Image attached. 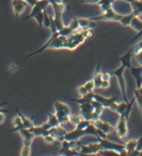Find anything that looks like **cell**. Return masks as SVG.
<instances>
[{
  "instance_id": "21",
  "label": "cell",
  "mask_w": 142,
  "mask_h": 156,
  "mask_svg": "<svg viewBox=\"0 0 142 156\" xmlns=\"http://www.w3.org/2000/svg\"><path fill=\"white\" fill-rule=\"evenodd\" d=\"M31 131L35 134V136H42L44 137L45 135L49 134V130L48 129L44 128L42 125H39V126H34L31 128Z\"/></svg>"
},
{
  "instance_id": "25",
  "label": "cell",
  "mask_w": 142,
  "mask_h": 156,
  "mask_svg": "<svg viewBox=\"0 0 142 156\" xmlns=\"http://www.w3.org/2000/svg\"><path fill=\"white\" fill-rule=\"evenodd\" d=\"M126 106H127V102L122 101V102H120V104H116L115 105V106H114V108H113L112 112H116V113H118V115H122V113L125 112Z\"/></svg>"
},
{
  "instance_id": "48",
  "label": "cell",
  "mask_w": 142,
  "mask_h": 156,
  "mask_svg": "<svg viewBox=\"0 0 142 156\" xmlns=\"http://www.w3.org/2000/svg\"><path fill=\"white\" fill-rule=\"evenodd\" d=\"M137 90H139V93H140V94H142V86H141V87H139V89H137Z\"/></svg>"
},
{
  "instance_id": "42",
  "label": "cell",
  "mask_w": 142,
  "mask_h": 156,
  "mask_svg": "<svg viewBox=\"0 0 142 156\" xmlns=\"http://www.w3.org/2000/svg\"><path fill=\"white\" fill-rule=\"evenodd\" d=\"M5 119H6V116H5V112H0V124L4 123V122H5Z\"/></svg>"
},
{
  "instance_id": "3",
  "label": "cell",
  "mask_w": 142,
  "mask_h": 156,
  "mask_svg": "<svg viewBox=\"0 0 142 156\" xmlns=\"http://www.w3.org/2000/svg\"><path fill=\"white\" fill-rule=\"evenodd\" d=\"M126 70L125 65L121 64V66L119 68H117L116 70H114L112 72H109L111 76H115L116 79L118 80V83H119L120 87V90H121V94H122V101L128 102V98H127V94H126V82L124 80L123 74L124 71Z\"/></svg>"
},
{
  "instance_id": "26",
  "label": "cell",
  "mask_w": 142,
  "mask_h": 156,
  "mask_svg": "<svg viewBox=\"0 0 142 156\" xmlns=\"http://www.w3.org/2000/svg\"><path fill=\"white\" fill-rule=\"evenodd\" d=\"M82 119H83V117L80 115V113H75V115H72L71 113L70 116H69V123H71L72 125L76 126Z\"/></svg>"
},
{
  "instance_id": "12",
  "label": "cell",
  "mask_w": 142,
  "mask_h": 156,
  "mask_svg": "<svg viewBox=\"0 0 142 156\" xmlns=\"http://www.w3.org/2000/svg\"><path fill=\"white\" fill-rule=\"evenodd\" d=\"M67 130L65 128H63L61 126V124L58 125V126H55V127H51L49 129V133L52 134L54 137H55L58 141L62 142L63 140L65 139V135L67 134Z\"/></svg>"
},
{
  "instance_id": "14",
  "label": "cell",
  "mask_w": 142,
  "mask_h": 156,
  "mask_svg": "<svg viewBox=\"0 0 142 156\" xmlns=\"http://www.w3.org/2000/svg\"><path fill=\"white\" fill-rule=\"evenodd\" d=\"M133 57H134V52H133V48L131 47L127 52L125 53L124 55H122L121 57L118 58V61H119L121 64L125 65L126 69H130V67L132 66V65H131V59L133 58Z\"/></svg>"
},
{
  "instance_id": "37",
  "label": "cell",
  "mask_w": 142,
  "mask_h": 156,
  "mask_svg": "<svg viewBox=\"0 0 142 156\" xmlns=\"http://www.w3.org/2000/svg\"><path fill=\"white\" fill-rule=\"evenodd\" d=\"M83 86L86 87V89L89 90V92H94V90L95 89V87H94V80L91 79L90 80V81H87L86 83H83Z\"/></svg>"
},
{
  "instance_id": "23",
  "label": "cell",
  "mask_w": 142,
  "mask_h": 156,
  "mask_svg": "<svg viewBox=\"0 0 142 156\" xmlns=\"http://www.w3.org/2000/svg\"><path fill=\"white\" fill-rule=\"evenodd\" d=\"M134 17V14L131 12V13H129V14H126V15H122V17L120 19V23L122 26H130V23H131V21H132V19Z\"/></svg>"
},
{
  "instance_id": "43",
  "label": "cell",
  "mask_w": 142,
  "mask_h": 156,
  "mask_svg": "<svg viewBox=\"0 0 142 156\" xmlns=\"http://www.w3.org/2000/svg\"><path fill=\"white\" fill-rule=\"evenodd\" d=\"M7 105V101H5V102H2V104H0V112H8L9 110L7 109V108H3V106H5Z\"/></svg>"
},
{
  "instance_id": "8",
  "label": "cell",
  "mask_w": 142,
  "mask_h": 156,
  "mask_svg": "<svg viewBox=\"0 0 142 156\" xmlns=\"http://www.w3.org/2000/svg\"><path fill=\"white\" fill-rule=\"evenodd\" d=\"M84 135H87V131L86 128L79 129V128L75 127V129L67 132V134L65 135V139L66 140H80Z\"/></svg>"
},
{
  "instance_id": "13",
  "label": "cell",
  "mask_w": 142,
  "mask_h": 156,
  "mask_svg": "<svg viewBox=\"0 0 142 156\" xmlns=\"http://www.w3.org/2000/svg\"><path fill=\"white\" fill-rule=\"evenodd\" d=\"M93 123L98 128L101 129V130H102L103 132H105L107 135L110 134V133H112L114 131V127L112 126V125H111L110 123H108V122H105V121H102L101 119L94 121Z\"/></svg>"
},
{
  "instance_id": "28",
  "label": "cell",
  "mask_w": 142,
  "mask_h": 156,
  "mask_svg": "<svg viewBox=\"0 0 142 156\" xmlns=\"http://www.w3.org/2000/svg\"><path fill=\"white\" fill-rule=\"evenodd\" d=\"M136 140L135 139H131V140H128L127 142L125 144V149L127 151L128 155L131 153L132 151H134L136 149Z\"/></svg>"
},
{
  "instance_id": "46",
  "label": "cell",
  "mask_w": 142,
  "mask_h": 156,
  "mask_svg": "<svg viewBox=\"0 0 142 156\" xmlns=\"http://www.w3.org/2000/svg\"><path fill=\"white\" fill-rule=\"evenodd\" d=\"M140 37H142V30H141L140 32H138V33H137V35H136L135 37L132 38V40H131V44H133L134 42H135V41L138 39V38H140Z\"/></svg>"
},
{
  "instance_id": "27",
  "label": "cell",
  "mask_w": 142,
  "mask_h": 156,
  "mask_svg": "<svg viewBox=\"0 0 142 156\" xmlns=\"http://www.w3.org/2000/svg\"><path fill=\"white\" fill-rule=\"evenodd\" d=\"M43 11L44 10L42 9L40 6H38L37 4H35V5L32 7V10H31V12H30V14L26 17V20H28V19H31V18H34L37 14L43 12Z\"/></svg>"
},
{
  "instance_id": "5",
  "label": "cell",
  "mask_w": 142,
  "mask_h": 156,
  "mask_svg": "<svg viewBox=\"0 0 142 156\" xmlns=\"http://www.w3.org/2000/svg\"><path fill=\"white\" fill-rule=\"evenodd\" d=\"M121 17H122V15L116 13L115 10L111 7L108 10H106L105 12H102L101 15L91 17L90 19L93 21H118L119 22Z\"/></svg>"
},
{
  "instance_id": "7",
  "label": "cell",
  "mask_w": 142,
  "mask_h": 156,
  "mask_svg": "<svg viewBox=\"0 0 142 156\" xmlns=\"http://www.w3.org/2000/svg\"><path fill=\"white\" fill-rule=\"evenodd\" d=\"M97 139H98V141L101 143L102 149H113V150L119 151V153H120V152L125 148V145L111 142L107 138H98V137H97Z\"/></svg>"
},
{
  "instance_id": "49",
  "label": "cell",
  "mask_w": 142,
  "mask_h": 156,
  "mask_svg": "<svg viewBox=\"0 0 142 156\" xmlns=\"http://www.w3.org/2000/svg\"><path fill=\"white\" fill-rule=\"evenodd\" d=\"M141 110H142V109H141Z\"/></svg>"
},
{
  "instance_id": "33",
  "label": "cell",
  "mask_w": 142,
  "mask_h": 156,
  "mask_svg": "<svg viewBox=\"0 0 142 156\" xmlns=\"http://www.w3.org/2000/svg\"><path fill=\"white\" fill-rule=\"evenodd\" d=\"M70 27L73 29V31L74 32H76L78 31L80 28V25H79V20H78V18H73L72 19V21H71V23H70Z\"/></svg>"
},
{
  "instance_id": "11",
  "label": "cell",
  "mask_w": 142,
  "mask_h": 156,
  "mask_svg": "<svg viewBox=\"0 0 142 156\" xmlns=\"http://www.w3.org/2000/svg\"><path fill=\"white\" fill-rule=\"evenodd\" d=\"M18 132L20 133V135L22 136V138H23V143H24V145L31 146V143H32V141H33V139L36 137L35 134H34V133L31 131V129H28V128H21Z\"/></svg>"
},
{
  "instance_id": "19",
  "label": "cell",
  "mask_w": 142,
  "mask_h": 156,
  "mask_svg": "<svg viewBox=\"0 0 142 156\" xmlns=\"http://www.w3.org/2000/svg\"><path fill=\"white\" fill-rule=\"evenodd\" d=\"M12 123H13V125H14V128H12V129H10V132L11 131H19L20 130L21 128H25L24 126H23V122H22V119H21V116L19 115H15L14 116V119H13V120H12Z\"/></svg>"
},
{
  "instance_id": "9",
  "label": "cell",
  "mask_w": 142,
  "mask_h": 156,
  "mask_svg": "<svg viewBox=\"0 0 142 156\" xmlns=\"http://www.w3.org/2000/svg\"><path fill=\"white\" fill-rule=\"evenodd\" d=\"M29 4L27 3L25 0H12V8L15 16L19 17L20 15L24 12L26 7Z\"/></svg>"
},
{
  "instance_id": "34",
  "label": "cell",
  "mask_w": 142,
  "mask_h": 156,
  "mask_svg": "<svg viewBox=\"0 0 142 156\" xmlns=\"http://www.w3.org/2000/svg\"><path fill=\"white\" fill-rule=\"evenodd\" d=\"M34 19L36 20V22L39 25V27H43V21H44V11L43 12H41L39 14H37Z\"/></svg>"
},
{
  "instance_id": "22",
  "label": "cell",
  "mask_w": 142,
  "mask_h": 156,
  "mask_svg": "<svg viewBox=\"0 0 142 156\" xmlns=\"http://www.w3.org/2000/svg\"><path fill=\"white\" fill-rule=\"evenodd\" d=\"M134 102H136L135 98H133L131 101L127 102V106H126L125 112H124L123 113H122V115H122L123 117H125V119H127V120H128V119H129L130 113H131V112H132V108H133V105H134Z\"/></svg>"
},
{
  "instance_id": "17",
  "label": "cell",
  "mask_w": 142,
  "mask_h": 156,
  "mask_svg": "<svg viewBox=\"0 0 142 156\" xmlns=\"http://www.w3.org/2000/svg\"><path fill=\"white\" fill-rule=\"evenodd\" d=\"M130 7H131V12L134 14V16L142 15V0H132L130 2Z\"/></svg>"
},
{
  "instance_id": "31",
  "label": "cell",
  "mask_w": 142,
  "mask_h": 156,
  "mask_svg": "<svg viewBox=\"0 0 142 156\" xmlns=\"http://www.w3.org/2000/svg\"><path fill=\"white\" fill-rule=\"evenodd\" d=\"M134 98H135L137 105L139 106L140 109H142V94L139 93V90H138L137 89L134 90Z\"/></svg>"
},
{
  "instance_id": "2",
  "label": "cell",
  "mask_w": 142,
  "mask_h": 156,
  "mask_svg": "<svg viewBox=\"0 0 142 156\" xmlns=\"http://www.w3.org/2000/svg\"><path fill=\"white\" fill-rule=\"evenodd\" d=\"M80 113L83 119L91 120V122L101 119V115L95 112L91 102H86V104L80 105Z\"/></svg>"
},
{
  "instance_id": "16",
  "label": "cell",
  "mask_w": 142,
  "mask_h": 156,
  "mask_svg": "<svg viewBox=\"0 0 142 156\" xmlns=\"http://www.w3.org/2000/svg\"><path fill=\"white\" fill-rule=\"evenodd\" d=\"M94 82L95 89H101V83H102V73L101 72V63L98 64L97 69L94 71Z\"/></svg>"
},
{
  "instance_id": "35",
  "label": "cell",
  "mask_w": 142,
  "mask_h": 156,
  "mask_svg": "<svg viewBox=\"0 0 142 156\" xmlns=\"http://www.w3.org/2000/svg\"><path fill=\"white\" fill-rule=\"evenodd\" d=\"M43 138H44V141L48 144H55L57 142V139L54 137L52 134H50V133L47 135H45Z\"/></svg>"
},
{
  "instance_id": "20",
  "label": "cell",
  "mask_w": 142,
  "mask_h": 156,
  "mask_svg": "<svg viewBox=\"0 0 142 156\" xmlns=\"http://www.w3.org/2000/svg\"><path fill=\"white\" fill-rule=\"evenodd\" d=\"M130 27H131L133 30H135V31L138 33L140 32L142 30V20L140 19L139 16H134L131 23H130Z\"/></svg>"
},
{
  "instance_id": "1",
  "label": "cell",
  "mask_w": 142,
  "mask_h": 156,
  "mask_svg": "<svg viewBox=\"0 0 142 156\" xmlns=\"http://www.w3.org/2000/svg\"><path fill=\"white\" fill-rule=\"evenodd\" d=\"M54 108H55V115L59 119L60 124L69 123V116L72 113L70 105L62 101H55Z\"/></svg>"
},
{
  "instance_id": "30",
  "label": "cell",
  "mask_w": 142,
  "mask_h": 156,
  "mask_svg": "<svg viewBox=\"0 0 142 156\" xmlns=\"http://www.w3.org/2000/svg\"><path fill=\"white\" fill-rule=\"evenodd\" d=\"M97 155H120L119 151L113 150V149H101Z\"/></svg>"
},
{
  "instance_id": "47",
  "label": "cell",
  "mask_w": 142,
  "mask_h": 156,
  "mask_svg": "<svg viewBox=\"0 0 142 156\" xmlns=\"http://www.w3.org/2000/svg\"><path fill=\"white\" fill-rule=\"evenodd\" d=\"M25 1L27 2V3H28V4L30 5V6H34V5H35L36 4V2H37V0H25Z\"/></svg>"
},
{
  "instance_id": "6",
  "label": "cell",
  "mask_w": 142,
  "mask_h": 156,
  "mask_svg": "<svg viewBox=\"0 0 142 156\" xmlns=\"http://www.w3.org/2000/svg\"><path fill=\"white\" fill-rule=\"evenodd\" d=\"M127 119L122 115H119V119L117 121L115 130L117 133V136L120 138H124L128 134V127H127Z\"/></svg>"
},
{
  "instance_id": "10",
  "label": "cell",
  "mask_w": 142,
  "mask_h": 156,
  "mask_svg": "<svg viewBox=\"0 0 142 156\" xmlns=\"http://www.w3.org/2000/svg\"><path fill=\"white\" fill-rule=\"evenodd\" d=\"M94 100L99 101L101 104L105 106L106 108H110V106L112 105L114 102H116L117 98L116 97H111V98H105L103 96H101V94H94Z\"/></svg>"
},
{
  "instance_id": "4",
  "label": "cell",
  "mask_w": 142,
  "mask_h": 156,
  "mask_svg": "<svg viewBox=\"0 0 142 156\" xmlns=\"http://www.w3.org/2000/svg\"><path fill=\"white\" fill-rule=\"evenodd\" d=\"M86 40V38L82 34V32H74L71 34L70 36L67 37L66 42H65V48L64 49H68V50H74L76 47L83 43V42Z\"/></svg>"
},
{
  "instance_id": "45",
  "label": "cell",
  "mask_w": 142,
  "mask_h": 156,
  "mask_svg": "<svg viewBox=\"0 0 142 156\" xmlns=\"http://www.w3.org/2000/svg\"><path fill=\"white\" fill-rule=\"evenodd\" d=\"M18 70V66L16 64H11L9 65V71L10 72H16Z\"/></svg>"
},
{
  "instance_id": "32",
  "label": "cell",
  "mask_w": 142,
  "mask_h": 156,
  "mask_svg": "<svg viewBox=\"0 0 142 156\" xmlns=\"http://www.w3.org/2000/svg\"><path fill=\"white\" fill-rule=\"evenodd\" d=\"M50 24H51V16L47 13V10H44V21L43 26L46 28H50Z\"/></svg>"
},
{
  "instance_id": "24",
  "label": "cell",
  "mask_w": 142,
  "mask_h": 156,
  "mask_svg": "<svg viewBox=\"0 0 142 156\" xmlns=\"http://www.w3.org/2000/svg\"><path fill=\"white\" fill-rule=\"evenodd\" d=\"M47 122L49 123V125L51 127H55V126H58V125H60L59 119L57 117L56 115H53V113H49V115H48Z\"/></svg>"
},
{
  "instance_id": "40",
  "label": "cell",
  "mask_w": 142,
  "mask_h": 156,
  "mask_svg": "<svg viewBox=\"0 0 142 156\" xmlns=\"http://www.w3.org/2000/svg\"><path fill=\"white\" fill-rule=\"evenodd\" d=\"M102 73V80H106V81H110V78H111V75L109 72H101Z\"/></svg>"
},
{
  "instance_id": "44",
  "label": "cell",
  "mask_w": 142,
  "mask_h": 156,
  "mask_svg": "<svg viewBox=\"0 0 142 156\" xmlns=\"http://www.w3.org/2000/svg\"><path fill=\"white\" fill-rule=\"evenodd\" d=\"M109 83H110V81H106V80H102L101 89H107V87H109Z\"/></svg>"
},
{
  "instance_id": "15",
  "label": "cell",
  "mask_w": 142,
  "mask_h": 156,
  "mask_svg": "<svg viewBox=\"0 0 142 156\" xmlns=\"http://www.w3.org/2000/svg\"><path fill=\"white\" fill-rule=\"evenodd\" d=\"M130 72H131L132 76L135 79L136 82V87L139 89V87L142 86V66L140 67H130Z\"/></svg>"
},
{
  "instance_id": "41",
  "label": "cell",
  "mask_w": 142,
  "mask_h": 156,
  "mask_svg": "<svg viewBox=\"0 0 142 156\" xmlns=\"http://www.w3.org/2000/svg\"><path fill=\"white\" fill-rule=\"evenodd\" d=\"M136 141H137L136 142V150L140 152L142 150V137H139Z\"/></svg>"
},
{
  "instance_id": "29",
  "label": "cell",
  "mask_w": 142,
  "mask_h": 156,
  "mask_svg": "<svg viewBox=\"0 0 142 156\" xmlns=\"http://www.w3.org/2000/svg\"><path fill=\"white\" fill-rule=\"evenodd\" d=\"M79 20V25L80 29H90V24H91V19L90 18H78Z\"/></svg>"
},
{
  "instance_id": "38",
  "label": "cell",
  "mask_w": 142,
  "mask_h": 156,
  "mask_svg": "<svg viewBox=\"0 0 142 156\" xmlns=\"http://www.w3.org/2000/svg\"><path fill=\"white\" fill-rule=\"evenodd\" d=\"M76 92H78V94L80 97H83V96H86V94L89 93V90H87L86 89V87H84L83 85V86H80L78 89H76Z\"/></svg>"
},
{
  "instance_id": "18",
  "label": "cell",
  "mask_w": 142,
  "mask_h": 156,
  "mask_svg": "<svg viewBox=\"0 0 142 156\" xmlns=\"http://www.w3.org/2000/svg\"><path fill=\"white\" fill-rule=\"evenodd\" d=\"M16 112H17L18 115L21 116V119H22V122H23V126H24L25 128L31 129L32 127L35 126V124H34L33 120L31 119H29V117H27L26 115H23V113L18 108H16Z\"/></svg>"
},
{
  "instance_id": "39",
  "label": "cell",
  "mask_w": 142,
  "mask_h": 156,
  "mask_svg": "<svg viewBox=\"0 0 142 156\" xmlns=\"http://www.w3.org/2000/svg\"><path fill=\"white\" fill-rule=\"evenodd\" d=\"M134 58H135V60L137 61V63L139 64L140 66H142V49L134 55Z\"/></svg>"
},
{
  "instance_id": "36",
  "label": "cell",
  "mask_w": 142,
  "mask_h": 156,
  "mask_svg": "<svg viewBox=\"0 0 142 156\" xmlns=\"http://www.w3.org/2000/svg\"><path fill=\"white\" fill-rule=\"evenodd\" d=\"M21 156H29L31 155V146L28 145H23L21 152H20Z\"/></svg>"
}]
</instances>
